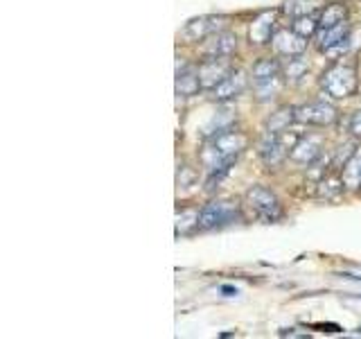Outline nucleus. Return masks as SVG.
Segmentation results:
<instances>
[{
	"label": "nucleus",
	"instance_id": "obj_25",
	"mask_svg": "<svg viewBox=\"0 0 361 339\" xmlns=\"http://www.w3.org/2000/svg\"><path fill=\"white\" fill-rule=\"evenodd\" d=\"M348 129L355 138H361V109L350 116V122H348Z\"/></svg>",
	"mask_w": 361,
	"mask_h": 339
},
{
	"label": "nucleus",
	"instance_id": "obj_11",
	"mask_svg": "<svg viewBox=\"0 0 361 339\" xmlns=\"http://www.w3.org/2000/svg\"><path fill=\"white\" fill-rule=\"evenodd\" d=\"M346 41H350L348 21L332 25V28H321L319 34H316V48H319L321 53H330V50H334L341 44H346Z\"/></svg>",
	"mask_w": 361,
	"mask_h": 339
},
{
	"label": "nucleus",
	"instance_id": "obj_12",
	"mask_svg": "<svg viewBox=\"0 0 361 339\" xmlns=\"http://www.w3.org/2000/svg\"><path fill=\"white\" fill-rule=\"evenodd\" d=\"M273 23H276V12H262L255 16V21L251 23V30H248V39H251L253 46H264L271 44L273 37Z\"/></svg>",
	"mask_w": 361,
	"mask_h": 339
},
{
	"label": "nucleus",
	"instance_id": "obj_18",
	"mask_svg": "<svg viewBox=\"0 0 361 339\" xmlns=\"http://www.w3.org/2000/svg\"><path fill=\"white\" fill-rule=\"evenodd\" d=\"M341 179L348 188H361V149L350 156V161L341 170Z\"/></svg>",
	"mask_w": 361,
	"mask_h": 339
},
{
	"label": "nucleus",
	"instance_id": "obj_14",
	"mask_svg": "<svg viewBox=\"0 0 361 339\" xmlns=\"http://www.w3.org/2000/svg\"><path fill=\"white\" fill-rule=\"evenodd\" d=\"M257 152H260V158L266 167H278L282 161L289 156V149L282 145L278 136H269V134H266V138L260 143V149Z\"/></svg>",
	"mask_w": 361,
	"mask_h": 339
},
{
	"label": "nucleus",
	"instance_id": "obj_22",
	"mask_svg": "<svg viewBox=\"0 0 361 339\" xmlns=\"http://www.w3.org/2000/svg\"><path fill=\"white\" fill-rule=\"evenodd\" d=\"M291 30L300 34L303 39H312L314 34H319L321 23L314 14L312 16H298V19H294V23H291Z\"/></svg>",
	"mask_w": 361,
	"mask_h": 339
},
{
	"label": "nucleus",
	"instance_id": "obj_4",
	"mask_svg": "<svg viewBox=\"0 0 361 339\" xmlns=\"http://www.w3.org/2000/svg\"><path fill=\"white\" fill-rule=\"evenodd\" d=\"M244 199H246L248 210H251L255 217L264 219V222H276L282 215V206H280V199L276 197V192H271L269 188H264V185L248 188Z\"/></svg>",
	"mask_w": 361,
	"mask_h": 339
},
{
	"label": "nucleus",
	"instance_id": "obj_10",
	"mask_svg": "<svg viewBox=\"0 0 361 339\" xmlns=\"http://www.w3.org/2000/svg\"><path fill=\"white\" fill-rule=\"evenodd\" d=\"M271 44L282 57H298L307 50V39H303L294 30H285V28L273 32Z\"/></svg>",
	"mask_w": 361,
	"mask_h": 339
},
{
	"label": "nucleus",
	"instance_id": "obj_6",
	"mask_svg": "<svg viewBox=\"0 0 361 339\" xmlns=\"http://www.w3.org/2000/svg\"><path fill=\"white\" fill-rule=\"evenodd\" d=\"M228 25V16H221V14H205L199 16V19H192L185 23L183 28V37L190 39V41H201V39H208L212 34H217L221 30H226Z\"/></svg>",
	"mask_w": 361,
	"mask_h": 339
},
{
	"label": "nucleus",
	"instance_id": "obj_20",
	"mask_svg": "<svg viewBox=\"0 0 361 339\" xmlns=\"http://www.w3.org/2000/svg\"><path fill=\"white\" fill-rule=\"evenodd\" d=\"M276 75H282V64L278 59H260V62L253 64V71H251V80H269V77H276Z\"/></svg>",
	"mask_w": 361,
	"mask_h": 339
},
{
	"label": "nucleus",
	"instance_id": "obj_26",
	"mask_svg": "<svg viewBox=\"0 0 361 339\" xmlns=\"http://www.w3.org/2000/svg\"><path fill=\"white\" fill-rule=\"evenodd\" d=\"M221 292H223V296H235V294H237L235 287H230V285H223V287H221Z\"/></svg>",
	"mask_w": 361,
	"mask_h": 339
},
{
	"label": "nucleus",
	"instance_id": "obj_24",
	"mask_svg": "<svg viewBox=\"0 0 361 339\" xmlns=\"http://www.w3.org/2000/svg\"><path fill=\"white\" fill-rule=\"evenodd\" d=\"M307 71H309V66H307V62L303 59V55L289 57V64L285 68V80L287 82H298L300 77H305Z\"/></svg>",
	"mask_w": 361,
	"mask_h": 339
},
{
	"label": "nucleus",
	"instance_id": "obj_8",
	"mask_svg": "<svg viewBox=\"0 0 361 339\" xmlns=\"http://www.w3.org/2000/svg\"><path fill=\"white\" fill-rule=\"evenodd\" d=\"M321 154H323L321 136H300V140L289 152V158L298 165H314L321 158Z\"/></svg>",
	"mask_w": 361,
	"mask_h": 339
},
{
	"label": "nucleus",
	"instance_id": "obj_16",
	"mask_svg": "<svg viewBox=\"0 0 361 339\" xmlns=\"http://www.w3.org/2000/svg\"><path fill=\"white\" fill-rule=\"evenodd\" d=\"M201 91L199 73L190 66L176 68V95L178 98H192Z\"/></svg>",
	"mask_w": 361,
	"mask_h": 339
},
{
	"label": "nucleus",
	"instance_id": "obj_7",
	"mask_svg": "<svg viewBox=\"0 0 361 339\" xmlns=\"http://www.w3.org/2000/svg\"><path fill=\"white\" fill-rule=\"evenodd\" d=\"M296 120L312 127H330L337 122V107L330 102H309L296 107Z\"/></svg>",
	"mask_w": 361,
	"mask_h": 339
},
{
	"label": "nucleus",
	"instance_id": "obj_9",
	"mask_svg": "<svg viewBox=\"0 0 361 339\" xmlns=\"http://www.w3.org/2000/svg\"><path fill=\"white\" fill-rule=\"evenodd\" d=\"M248 86V77H246V73L244 71H235L233 68V73L228 75L226 80H223L221 84H217L212 91H210V98L214 102H228V100H235L239 98L242 93L246 91Z\"/></svg>",
	"mask_w": 361,
	"mask_h": 339
},
{
	"label": "nucleus",
	"instance_id": "obj_13",
	"mask_svg": "<svg viewBox=\"0 0 361 339\" xmlns=\"http://www.w3.org/2000/svg\"><path fill=\"white\" fill-rule=\"evenodd\" d=\"M205 57H230L237 50V37L233 32L221 30L205 41Z\"/></svg>",
	"mask_w": 361,
	"mask_h": 339
},
{
	"label": "nucleus",
	"instance_id": "obj_3",
	"mask_svg": "<svg viewBox=\"0 0 361 339\" xmlns=\"http://www.w3.org/2000/svg\"><path fill=\"white\" fill-rule=\"evenodd\" d=\"M242 219V210H239L237 201L233 199H214L199 210V231H212V228H221L228 224H235Z\"/></svg>",
	"mask_w": 361,
	"mask_h": 339
},
{
	"label": "nucleus",
	"instance_id": "obj_23",
	"mask_svg": "<svg viewBox=\"0 0 361 339\" xmlns=\"http://www.w3.org/2000/svg\"><path fill=\"white\" fill-rule=\"evenodd\" d=\"M341 190H343V179H339V176L325 174L319 183V197L321 199H334Z\"/></svg>",
	"mask_w": 361,
	"mask_h": 339
},
{
	"label": "nucleus",
	"instance_id": "obj_17",
	"mask_svg": "<svg viewBox=\"0 0 361 339\" xmlns=\"http://www.w3.org/2000/svg\"><path fill=\"white\" fill-rule=\"evenodd\" d=\"M282 89H285V80L282 75H276V77H269V80H255L253 82V98L257 102H269V100H276Z\"/></svg>",
	"mask_w": 361,
	"mask_h": 339
},
{
	"label": "nucleus",
	"instance_id": "obj_19",
	"mask_svg": "<svg viewBox=\"0 0 361 339\" xmlns=\"http://www.w3.org/2000/svg\"><path fill=\"white\" fill-rule=\"evenodd\" d=\"M323 5H325V0H287V3H285V12L289 16H294V19H298V16H312V14H316Z\"/></svg>",
	"mask_w": 361,
	"mask_h": 339
},
{
	"label": "nucleus",
	"instance_id": "obj_2",
	"mask_svg": "<svg viewBox=\"0 0 361 339\" xmlns=\"http://www.w3.org/2000/svg\"><path fill=\"white\" fill-rule=\"evenodd\" d=\"M357 86H359V80H357L355 66L334 64L321 75V89L334 100H343V98L355 95Z\"/></svg>",
	"mask_w": 361,
	"mask_h": 339
},
{
	"label": "nucleus",
	"instance_id": "obj_21",
	"mask_svg": "<svg viewBox=\"0 0 361 339\" xmlns=\"http://www.w3.org/2000/svg\"><path fill=\"white\" fill-rule=\"evenodd\" d=\"M346 19H348V7L343 3H334V5L323 7L319 23H321V28H332V25H339Z\"/></svg>",
	"mask_w": 361,
	"mask_h": 339
},
{
	"label": "nucleus",
	"instance_id": "obj_15",
	"mask_svg": "<svg viewBox=\"0 0 361 339\" xmlns=\"http://www.w3.org/2000/svg\"><path fill=\"white\" fill-rule=\"evenodd\" d=\"M296 120V107H280L278 111H273L264 122V131L269 136H280L282 131H287Z\"/></svg>",
	"mask_w": 361,
	"mask_h": 339
},
{
	"label": "nucleus",
	"instance_id": "obj_1",
	"mask_svg": "<svg viewBox=\"0 0 361 339\" xmlns=\"http://www.w3.org/2000/svg\"><path fill=\"white\" fill-rule=\"evenodd\" d=\"M248 145V138L242 131L228 129L221 131L212 138H205V145L201 149V163L208 172H217V170H226L235 163L237 156L242 154Z\"/></svg>",
	"mask_w": 361,
	"mask_h": 339
},
{
	"label": "nucleus",
	"instance_id": "obj_5",
	"mask_svg": "<svg viewBox=\"0 0 361 339\" xmlns=\"http://www.w3.org/2000/svg\"><path fill=\"white\" fill-rule=\"evenodd\" d=\"M196 73H199L201 89L212 91L217 84H221L233 73V66H230L228 57H205L199 64V68H196Z\"/></svg>",
	"mask_w": 361,
	"mask_h": 339
}]
</instances>
